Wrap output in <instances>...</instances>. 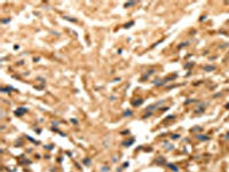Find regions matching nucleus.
<instances>
[{
    "instance_id": "obj_1",
    "label": "nucleus",
    "mask_w": 229,
    "mask_h": 172,
    "mask_svg": "<svg viewBox=\"0 0 229 172\" xmlns=\"http://www.w3.org/2000/svg\"><path fill=\"white\" fill-rule=\"evenodd\" d=\"M28 109L27 108H23V107H21V108H19V109L15 111V115L16 116H22V115H24V114L27 113Z\"/></svg>"
},
{
    "instance_id": "obj_2",
    "label": "nucleus",
    "mask_w": 229,
    "mask_h": 172,
    "mask_svg": "<svg viewBox=\"0 0 229 172\" xmlns=\"http://www.w3.org/2000/svg\"><path fill=\"white\" fill-rule=\"evenodd\" d=\"M167 166L168 168H171L173 171H175V172H179V168L176 166V165H173V164H167Z\"/></svg>"
},
{
    "instance_id": "obj_3",
    "label": "nucleus",
    "mask_w": 229,
    "mask_h": 172,
    "mask_svg": "<svg viewBox=\"0 0 229 172\" xmlns=\"http://www.w3.org/2000/svg\"><path fill=\"white\" fill-rule=\"evenodd\" d=\"M203 69H204L205 71H211V70H214V69H215V67H214V66H207V67H204Z\"/></svg>"
},
{
    "instance_id": "obj_4",
    "label": "nucleus",
    "mask_w": 229,
    "mask_h": 172,
    "mask_svg": "<svg viewBox=\"0 0 229 172\" xmlns=\"http://www.w3.org/2000/svg\"><path fill=\"white\" fill-rule=\"evenodd\" d=\"M142 102H143V100H135L132 102V105L133 106H140V105H142Z\"/></svg>"
},
{
    "instance_id": "obj_5",
    "label": "nucleus",
    "mask_w": 229,
    "mask_h": 172,
    "mask_svg": "<svg viewBox=\"0 0 229 172\" xmlns=\"http://www.w3.org/2000/svg\"><path fill=\"white\" fill-rule=\"evenodd\" d=\"M196 137H197V139H199V140H207V139H209V137H204V134H197Z\"/></svg>"
},
{
    "instance_id": "obj_6",
    "label": "nucleus",
    "mask_w": 229,
    "mask_h": 172,
    "mask_svg": "<svg viewBox=\"0 0 229 172\" xmlns=\"http://www.w3.org/2000/svg\"><path fill=\"white\" fill-rule=\"evenodd\" d=\"M135 4H136L135 1H131V2H126V4H125V7L127 8L128 6H134V5H135Z\"/></svg>"
},
{
    "instance_id": "obj_7",
    "label": "nucleus",
    "mask_w": 229,
    "mask_h": 172,
    "mask_svg": "<svg viewBox=\"0 0 229 172\" xmlns=\"http://www.w3.org/2000/svg\"><path fill=\"white\" fill-rule=\"evenodd\" d=\"M131 115H132V111H131V110H126V111L124 113L125 117H126V116H131Z\"/></svg>"
},
{
    "instance_id": "obj_8",
    "label": "nucleus",
    "mask_w": 229,
    "mask_h": 172,
    "mask_svg": "<svg viewBox=\"0 0 229 172\" xmlns=\"http://www.w3.org/2000/svg\"><path fill=\"white\" fill-rule=\"evenodd\" d=\"M133 141H134L133 139H132L131 141H125V142H124V146H126V147H127V146H131V144H132Z\"/></svg>"
},
{
    "instance_id": "obj_9",
    "label": "nucleus",
    "mask_w": 229,
    "mask_h": 172,
    "mask_svg": "<svg viewBox=\"0 0 229 172\" xmlns=\"http://www.w3.org/2000/svg\"><path fill=\"white\" fill-rule=\"evenodd\" d=\"M13 90V87H7V88H2V92H8V91H12Z\"/></svg>"
},
{
    "instance_id": "obj_10",
    "label": "nucleus",
    "mask_w": 229,
    "mask_h": 172,
    "mask_svg": "<svg viewBox=\"0 0 229 172\" xmlns=\"http://www.w3.org/2000/svg\"><path fill=\"white\" fill-rule=\"evenodd\" d=\"M133 24H134V22H131V23H127V24H125V27H124V28H126V29H127V28L132 27Z\"/></svg>"
},
{
    "instance_id": "obj_11",
    "label": "nucleus",
    "mask_w": 229,
    "mask_h": 172,
    "mask_svg": "<svg viewBox=\"0 0 229 172\" xmlns=\"http://www.w3.org/2000/svg\"><path fill=\"white\" fill-rule=\"evenodd\" d=\"M201 130H202L201 127H195V129H191L190 131L191 132H196V131H201Z\"/></svg>"
},
{
    "instance_id": "obj_12",
    "label": "nucleus",
    "mask_w": 229,
    "mask_h": 172,
    "mask_svg": "<svg viewBox=\"0 0 229 172\" xmlns=\"http://www.w3.org/2000/svg\"><path fill=\"white\" fill-rule=\"evenodd\" d=\"M179 138H180L179 137V134H173V135H172V139H179Z\"/></svg>"
},
{
    "instance_id": "obj_13",
    "label": "nucleus",
    "mask_w": 229,
    "mask_h": 172,
    "mask_svg": "<svg viewBox=\"0 0 229 172\" xmlns=\"http://www.w3.org/2000/svg\"><path fill=\"white\" fill-rule=\"evenodd\" d=\"M102 170H103V171H105V172H107V171H108V170H109V169L107 168V166H103V168H102Z\"/></svg>"
},
{
    "instance_id": "obj_14",
    "label": "nucleus",
    "mask_w": 229,
    "mask_h": 172,
    "mask_svg": "<svg viewBox=\"0 0 229 172\" xmlns=\"http://www.w3.org/2000/svg\"><path fill=\"white\" fill-rule=\"evenodd\" d=\"M85 164L86 165H89V160L87 158V160H85Z\"/></svg>"
}]
</instances>
